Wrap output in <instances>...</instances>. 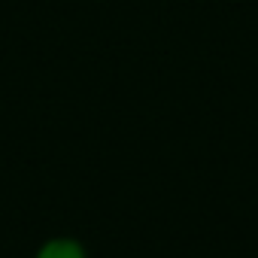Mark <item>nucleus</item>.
I'll return each mask as SVG.
<instances>
[{"instance_id":"1","label":"nucleus","mask_w":258,"mask_h":258,"mask_svg":"<svg viewBox=\"0 0 258 258\" xmlns=\"http://www.w3.org/2000/svg\"><path fill=\"white\" fill-rule=\"evenodd\" d=\"M37 258H85V249L79 240H70V237H58V240H49L40 246Z\"/></svg>"}]
</instances>
